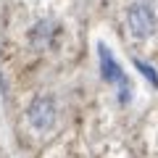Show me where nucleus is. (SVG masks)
Returning a JSON list of instances; mask_svg holds the SVG:
<instances>
[{
    "instance_id": "obj_1",
    "label": "nucleus",
    "mask_w": 158,
    "mask_h": 158,
    "mask_svg": "<svg viewBox=\"0 0 158 158\" xmlns=\"http://www.w3.org/2000/svg\"><path fill=\"white\" fill-rule=\"evenodd\" d=\"M98 69H100V79L103 82L121 87V103L129 100V82H127L121 66L116 63V58H113V53L108 50L106 42H98Z\"/></svg>"
},
{
    "instance_id": "obj_2",
    "label": "nucleus",
    "mask_w": 158,
    "mask_h": 158,
    "mask_svg": "<svg viewBox=\"0 0 158 158\" xmlns=\"http://www.w3.org/2000/svg\"><path fill=\"white\" fill-rule=\"evenodd\" d=\"M127 27L135 40H148L156 32V13L148 3H135L127 8Z\"/></svg>"
},
{
    "instance_id": "obj_3",
    "label": "nucleus",
    "mask_w": 158,
    "mask_h": 158,
    "mask_svg": "<svg viewBox=\"0 0 158 158\" xmlns=\"http://www.w3.org/2000/svg\"><path fill=\"white\" fill-rule=\"evenodd\" d=\"M27 121L37 132H50L53 124H56V100L48 95L34 98L32 106L27 108Z\"/></svg>"
},
{
    "instance_id": "obj_4",
    "label": "nucleus",
    "mask_w": 158,
    "mask_h": 158,
    "mask_svg": "<svg viewBox=\"0 0 158 158\" xmlns=\"http://www.w3.org/2000/svg\"><path fill=\"white\" fill-rule=\"evenodd\" d=\"M135 66L140 69V74L148 79V82H150L153 87H158V74L153 71V66H150V63H145V61H140V58H135Z\"/></svg>"
}]
</instances>
